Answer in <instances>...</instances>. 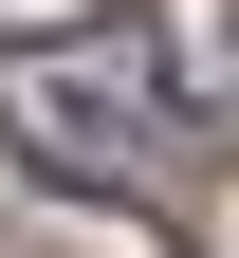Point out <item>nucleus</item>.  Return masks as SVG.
<instances>
[{
  "label": "nucleus",
  "instance_id": "1",
  "mask_svg": "<svg viewBox=\"0 0 239 258\" xmlns=\"http://www.w3.org/2000/svg\"><path fill=\"white\" fill-rule=\"evenodd\" d=\"M0 148L74 203H129V221H184L202 203V111H184V55H166L147 0L111 19H55V37H0Z\"/></svg>",
  "mask_w": 239,
  "mask_h": 258
}]
</instances>
